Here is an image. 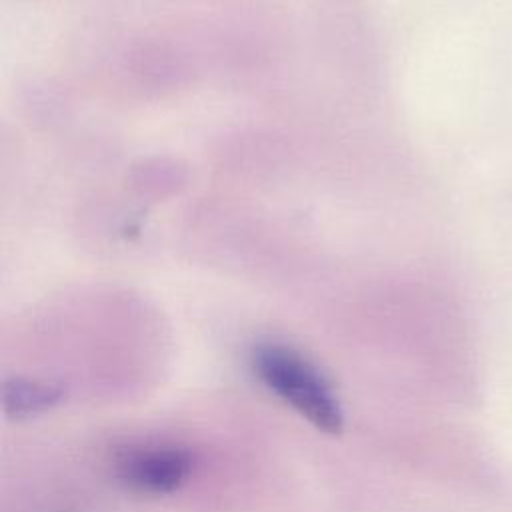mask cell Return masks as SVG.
Returning <instances> with one entry per match:
<instances>
[{
	"instance_id": "cell-1",
	"label": "cell",
	"mask_w": 512,
	"mask_h": 512,
	"mask_svg": "<svg viewBox=\"0 0 512 512\" xmlns=\"http://www.w3.org/2000/svg\"><path fill=\"white\" fill-rule=\"evenodd\" d=\"M252 368L272 394L318 430L328 434L342 430L344 414L338 396L304 356L280 344H260L252 352Z\"/></svg>"
},
{
	"instance_id": "cell-3",
	"label": "cell",
	"mask_w": 512,
	"mask_h": 512,
	"mask_svg": "<svg viewBox=\"0 0 512 512\" xmlns=\"http://www.w3.org/2000/svg\"><path fill=\"white\" fill-rule=\"evenodd\" d=\"M64 398V388L54 382L14 378L2 386V408L10 418H30L54 408Z\"/></svg>"
},
{
	"instance_id": "cell-2",
	"label": "cell",
	"mask_w": 512,
	"mask_h": 512,
	"mask_svg": "<svg viewBox=\"0 0 512 512\" xmlns=\"http://www.w3.org/2000/svg\"><path fill=\"white\" fill-rule=\"evenodd\" d=\"M194 458L178 446L130 450L118 460L120 480L142 494H170L190 476Z\"/></svg>"
}]
</instances>
